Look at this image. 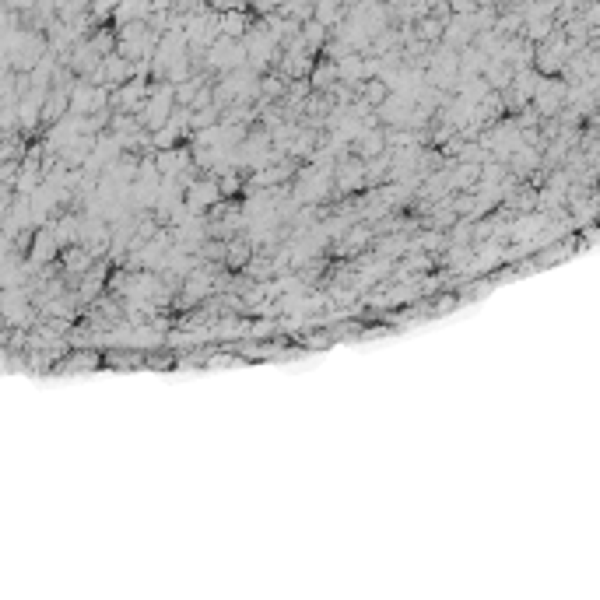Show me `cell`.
Segmentation results:
<instances>
[{"label":"cell","mask_w":600,"mask_h":600,"mask_svg":"<svg viewBox=\"0 0 600 600\" xmlns=\"http://www.w3.org/2000/svg\"><path fill=\"white\" fill-rule=\"evenodd\" d=\"M214 200H218V186L214 183H207V179H200L197 186H190V193H186V207L197 214V211H207V207H214Z\"/></svg>","instance_id":"1"},{"label":"cell","mask_w":600,"mask_h":600,"mask_svg":"<svg viewBox=\"0 0 600 600\" xmlns=\"http://www.w3.org/2000/svg\"><path fill=\"white\" fill-rule=\"evenodd\" d=\"M50 256H57V235L39 232V235H36V246H32V263H43V260H50Z\"/></svg>","instance_id":"2"},{"label":"cell","mask_w":600,"mask_h":600,"mask_svg":"<svg viewBox=\"0 0 600 600\" xmlns=\"http://www.w3.org/2000/svg\"><path fill=\"white\" fill-rule=\"evenodd\" d=\"M313 18H320L323 25L341 22V4H337V0H316V15Z\"/></svg>","instance_id":"3"}]
</instances>
